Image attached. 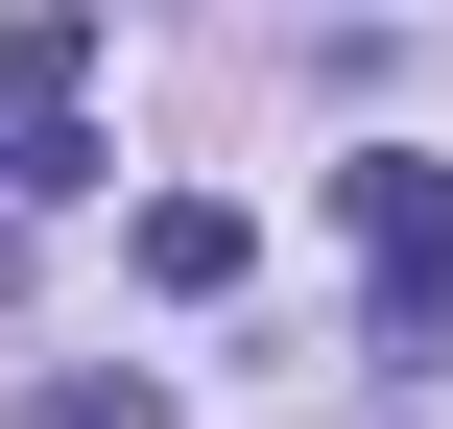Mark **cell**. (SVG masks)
Listing matches in <instances>:
<instances>
[{
	"label": "cell",
	"mask_w": 453,
	"mask_h": 429,
	"mask_svg": "<svg viewBox=\"0 0 453 429\" xmlns=\"http://www.w3.org/2000/svg\"><path fill=\"white\" fill-rule=\"evenodd\" d=\"M334 215H358V263H382V358H430V334H453V167H430V143H358Z\"/></svg>",
	"instance_id": "6da1fadb"
},
{
	"label": "cell",
	"mask_w": 453,
	"mask_h": 429,
	"mask_svg": "<svg viewBox=\"0 0 453 429\" xmlns=\"http://www.w3.org/2000/svg\"><path fill=\"white\" fill-rule=\"evenodd\" d=\"M239 263H263V215H239V191H143V287H167V310H215Z\"/></svg>",
	"instance_id": "7a4b0ae2"
},
{
	"label": "cell",
	"mask_w": 453,
	"mask_h": 429,
	"mask_svg": "<svg viewBox=\"0 0 453 429\" xmlns=\"http://www.w3.org/2000/svg\"><path fill=\"white\" fill-rule=\"evenodd\" d=\"M0 96H96V0H24L0 24Z\"/></svg>",
	"instance_id": "3957f363"
},
{
	"label": "cell",
	"mask_w": 453,
	"mask_h": 429,
	"mask_svg": "<svg viewBox=\"0 0 453 429\" xmlns=\"http://www.w3.org/2000/svg\"><path fill=\"white\" fill-rule=\"evenodd\" d=\"M24 429H167V406H143V382H48Z\"/></svg>",
	"instance_id": "277c9868"
}]
</instances>
